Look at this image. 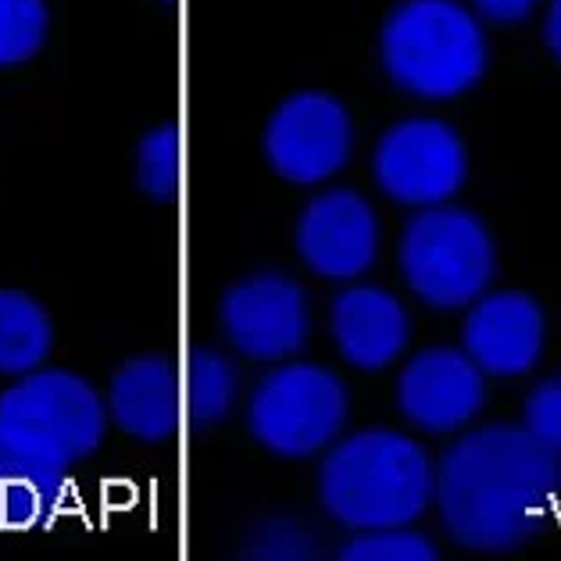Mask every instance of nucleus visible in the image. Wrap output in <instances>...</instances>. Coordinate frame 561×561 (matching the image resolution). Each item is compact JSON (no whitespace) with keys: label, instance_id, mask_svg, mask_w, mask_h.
Here are the masks:
<instances>
[{"label":"nucleus","instance_id":"nucleus-17","mask_svg":"<svg viewBox=\"0 0 561 561\" xmlns=\"http://www.w3.org/2000/svg\"><path fill=\"white\" fill-rule=\"evenodd\" d=\"M240 373L222 351L194 347L183 368V408L194 430L218 426L237 404Z\"/></svg>","mask_w":561,"mask_h":561},{"label":"nucleus","instance_id":"nucleus-5","mask_svg":"<svg viewBox=\"0 0 561 561\" xmlns=\"http://www.w3.org/2000/svg\"><path fill=\"white\" fill-rule=\"evenodd\" d=\"M347 415L351 393L344 379L314 362H279L248 401V430L276 458L330 450Z\"/></svg>","mask_w":561,"mask_h":561},{"label":"nucleus","instance_id":"nucleus-10","mask_svg":"<svg viewBox=\"0 0 561 561\" xmlns=\"http://www.w3.org/2000/svg\"><path fill=\"white\" fill-rule=\"evenodd\" d=\"M382 226L376 208L358 190H322L297 218L294 243L300 262L319 279L351 283L365 276L379 257Z\"/></svg>","mask_w":561,"mask_h":561},{"label":"nucleus","instance_id":"nucleus-12","mask_svg":"<svg viewBox=\"0 0 561 561\" xmlns=\"http://www.w3.org/2000/svg\"><path fill=\"white\" fill-rule=\"evenodd\" d=\"M72 458L65 450L0 415V529H36L61 508Z\"/></svg>","mask_w":561,"mask_h":561},{"label":"nucleus","instance_id":"nucleus-11","mask_svg":"<svg viewBox=\"0 0 561 561\" xmlns=\"http://www.w3.org/2000/svg\"><path fill=\"white\" fill-rule=\"evenodd\" d=\"M486 404V373L465 347H426L397 376V412L430 436L461 433Z\"/></svg>","mask_w":561,"mask_h":561},{"label":"nucleus","instance_id":"nucleus-19","mask_svg":"<svg viewBox=\"0 0 561 561\" xmlns=\"http://www.w3.org/2000/svg\"><path fill=\"white\" fill-rule=\"evenodd\" d=\"M47 0H0V68L33 61L47 44Z\"/></svg>","mask_w":561,"mask_h":561},{"label":"nucleus","instance_id":"nucleus-4","mask_svg":"<svg viewBox=\"0 0 561 561\" xmlns=\"http://www.w3.org/2000/svg\"><path fill=\"white\" fill-rule=\"evenodd\" d=\"M397 265L408 290L426 308L461 311L494 283L497 248L483 218L447 201L408 218Z\"/></svg>","mask_w":561,"mask_h":561},{"label":"nucleus","instance_id":"nucleus-24","mask_svg":"<svg viewBox=\"0 0 561 561\" xmlns=\"http://www.w3.org/2000/svg\"><path fill=\"white\" fill-rule=\"evenodd\" d=\"M543 47L561 65V0H551L543 15Z\"/></svg>","mask_w":561,"mask_h":561},{"label":"nucleus","instance_id":"nucleus-23","mask_svg":"<svg viewBox=\"0 0 561 561\" xmlns=\"http://www.w3.org/2000/svg\"><path fill=\"white\" fill-rule=\"evenodd\" d=\"M537 8H540V0H472L476 15L483 22H494V25H518Z\"/></svg>","mask_w":561,"mask_h":561},{"label":"nucleus","instance_id":"nucleus-13","mask_svg":"<svg viewBox=\"0 0 561 561\" xmlns=\"http://www.w3.org/2000/svg\"><path fill=\"white\" fill-rule=\"evenodd\" d=\"M543 308L523 290H494L476 297L465 311L461 347L494 379H518L543 358Z\"/></svg>","mask_w":561,"mask_h":561},{"label":"nucleus","instance_id":"nucleus-15","mask_svg":"<svg viewBox=\"0 0 561 561\" xmlns=\"http://www.w3.org/2000/svg\"><path fill=\"white\" fill-rule=\"evenodd\" d=\"M107 415L122 433L144 444L172 440L186 415L183 376L165 354H140L112 376L107 387Z\"/></svg>","mask_w":561,"mask_h":561},{"label":"nucleus","instance_id":"nucleus-16","mask_svg":"<svg viewBox=\"0 0 561 561\" xmlns=\"http://www.w3.org/2000/svg\"><path fill=\"white\" fill-rule=\"evenodd\" d=\"M54 344L47 308L25 290H0V376H25L44 365Z\"/></svg>","mask_w":561,"mask_h":561},{"label":"nucleus","instance_id":"nucleus-20","mask_svg":"<svg viewBox=\"0 0 561 561\" xmlns=\"http://www.w3.org/2000/svg\"><path fill=\"white\" fill-rule=\"evenodd\" d=\"M344 561H433L440 558L436 543L422 537L412 526H387V529H362L340 547Z\"/></svg>","mask_w":561,"mask_h":561},{"label":"nucleus","instance_id":"nucleus-9","mask_svg":"<svg viewBox=\"0 0 561 561\" xmlns=\"http://www.w3.org/2000/svg\"><path fill=\"white\" fill-rule=\"evenodd\" d=\"M0 415L54 440L72 461L90 458L107 430V408L83 376L68 368H33L0 393Z\"/></svg>","mask_w":561,"mask_h":561},{"label":"nucleus","instance_id":"nucleus-7","mask_svg":"<svg viewBox=\"0 0 561 561\" xmlns=\"http://www.w3.org/2000/svg\"><path fill=\"white\" fill-rule=\"evenodd\" d=\"M268 169L283 183L319 186L347 169L354 154V118L325 90H300L279 101L262 136Z\"/></svg>","mask_w":561,"mask_h":561},{"label":"nucleus","instance_id":"nucleus-18","mask_svg":"<svg viewBox=\"0 0 561 561\" xmlns=\"http://www.w3.org/2000/svg\"><path fill=\"white\" fill-rule=\"evenodd\" d=\"M136 183L158 204H172L183 186V136L175 122L150 129L136 147Z\"/></svg>","mask_w":561,"mask_h":561},{"label":"nucleus","instance_id":"nucleus-14","mask_svg":"<svg viewBox=\"0 0 561 561\" xmlns=\"http://www.w3.org/2000/svg\"><path fill=\"white\" fill-rule=\"evenodd\" d=\"M333 344L351 368L382 373L412 344V314L401 297L373 283H351L330 305Z\"/></svg>","mask_w":561,"mask_h":561},{"label":"nucleus","instance_id":"nucleus-6","mask_svg":"<svg viewBox=\"0 0 561 561\" xmlns=\"http://www.w3.org/2000/svg\"><path fill=\"white\" fill-rule=\"evenodd\" d=\"M376 186L404 208L447 204L469 180L465 140L440 118H401L373 150Z\"/></svg>","mask_w":561,"mask_h":561},{"label":"nucleus","instance_id":"nucleus-2","mask_svg":"<svg viewBox=\"0 0 561 561\" xmlns=\"http://www.w3.org/2000/svg\"><path fill=\"white\" fill-rule=\"evenodd\" d=\"M436 497V465L426 447L387 426L336 440L319 469V504L351 533L415 526Z\"/></svg>","mask_w":561,"mask_h":561},{"label":"nucleus","instance_id":"nucleus-21","mask_svg":"<svg viewBox=\"0 0 561 561\" xmlns=\"http://www.w3.org/2000/svg\"><path fill=\"white\" fill-rule=\"evenodd\" d=\"M523 426L533 440L561 458V373L540 379L537 387L526 393Z\"/></svg>","mask_w":561,"mask_h":561},{"label":"nucleus","instance_id":"nucleus-3","mask_svg":"<svg viewBox=\"0 0 561 561\" xmlns=\"http://www.w3.org/2000/svg\"><path fill=\"white\" fill-rule=\"evenodd\" d=\"M390 83L415 101H455L486 76L483 19L461 0H401L379 30Z\"/></svg>","mask_w":561,"mask_h":561},{"label":"nucleus","instance_id":"nucleus-1","mask_svg":"<svg viewBox=\"0 0 561 561\" xmlns=\"http://www.w3.org/2000/svg\"><path fill=\"white\" fill-rule=\"evenodd\" d=\"M561 458L518 422L469 430L436 461V512L447 537L476 554H508L551 526Z\"/></svg>","mask_w":561,"mask_h":561},{"label":"nucleus","instance_id":"nucleus-22","mask_svg":"<svg viewBox=\"0 0 561 561\" xmlns=\"http://www.w3.org/2000/svg\"><path fill=\"white\" fill-rule=\"evenodd\" d=\"M248 558H314V540L297 523H262L243 547Z\"/></svg>","mask_w":561,"mask_h":561},{"label":"nucleus","instance_id":"nucleus-8","mask_svg":"<svg viewBox=\"0 0 561 561\" xmlns=\"http://www.w3.org/2000/svg\"><path fill=\"white\" fill-rule=\"evenodd\" d=\"M218 322L232 351L268 365L294 358L311 333L308 297L283 272H254L232 283L218 300Z\"/></svg>","mask_w":561,"mask_h":561},{"label":"nucleus","instance_id":"nucleus-25","mask_svg":"<svg viewBox=\"0 0 561 561\" xmlns=\"http://www.w3.org/2000/svg\"><path fill=\"white\" fill-rule=\"evenodd\" d=\"M165 4H175V0H165Z\"/></svg>","mask_w":561,"mask_h":561}]
</instances>
